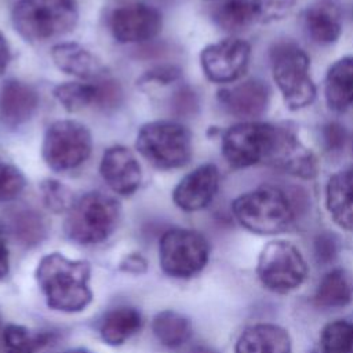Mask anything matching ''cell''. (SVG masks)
I'll list each match as a JSON object with an SVG mask.
<instances>
[{
	"label": "cell",
	"mask_w": 353,
	"mask_h": 353,
	"mask_svg": "<svg viewBox=\"0 0 353 353\" xmlns=\"http://www.w3.org/2000/svg\"><path fill=\"white\" fill-rule=\"evenodd\" d=\"M90 274L87 261L69 259L59 252L43 256L36 269V280L48 307L65 313L81 312L92 301Z\"/></svg>",
	"instance_id": "6da1fadb"
},
{
	"label": "cell",
	"mask_w": 353,
	"mask_h": 353,
	"mask_svg": "<svg viewBox=\"0 0 353 353\" xmlns=\"http://www.w3.org/2000/svg\"><path fill=\"white\" fill-rule=\"evenodd\" d=\"M237 222L256 234L285 232L294 221V207L288 196L276 186H259L240 194L232 203Z\"/></svg>",
	"instance_id": "7a4b0ae2"
},
{
	"label": "cell",
	"mask_w": 353,
	"mask_h": 353,
	"mask_svg": "<svg viewBox=\"0 0 353 353\" xmlns=\"http://www.w3.org/2000/svg\"><path fill=\"white\" fill-rule=\"evenodd\" d=\"M79 19L74 0H18L12 23L26 40L44 41L73 30Z\"/></svg>",
	"instance_id": "3957f363"
},
{
	"label": "cell",
	"mask_w": 353,
	"mask_h": 353,
	"mask_svg": "<svg viewBox=\"0 0 353 353\" xmlns=\"http://www.w3.org/2000/svg\"><path fill=\"white\" fill-rule=\"evenodd\" d=\"M120 204L101 192H90L73 201L66 212V236L84 245L105 241L117 228Z\"/></svg>",
	"instance_id": "277c9868"
},
{
	"label": "cell",
	"mask_w": 353,
	"mask_h": 353,
	"mask_svg": "<svg viewBox=\"0 0 353 353\" xmlns=\"http://www.w3.org/2000/svg\"><path fill=\"white\" fill-rule=\"evenodd\" d=\"M270 65L273 80L288 109L299 110L313 103L316 85L309 74L310 61L298 44L277 43L270 50Z\"/></svg>",
	"instance_id": "5b68a950"
},
{
	"label": "cell",
	"mask_w": 353,
	"mask_h": 353,
	"mask_svg": "<svg viewBox=\"0 0 353 353\" xmlns=\"http://www.w3.org/2000/svg\"><path fill=\"white\" fill-rule=\"evenodd\" d=\"M135 148L156 168H181L192 157V135L176 121L156 120L141 127Z\"/></svg>",
	"instance_id": "8992f818"
},
{
	"label": "cell",
	"mask_w": 353,
	"mask_h": 353,
	"mask_svg": "<svg viewBox=\"0 0 353 353\" xmlns=\"http://www.w3.org/2000/svg\"><path fill=\"white\" fill-rule=\"evenodd\" d=\"M92 138L88 128L76 120H57L44 134L41 156L44 163L57 172L80 167L90 157Z\"/></svg>",
	"instance_id": "52a82bcc"
},
{
	"label": "cell",
	"mask_w": 353,
	"mask_h": 353,
	"mask_svg": "<svg viewBox=\"0 0 353 353\" xmlns=\"http://www.w3.org/2000/svg\"><path fill=\"white\" fill-rule=\"evenodd\" d=\"M256 274L272 292L287 294L298 288L307 276V265L301 251L290 241H269L261 251Z\"/></svg>",
	"instance_id": "ba28073f"
},
{
	"label": "cell",
	"mask_w": 353,
	"mask_h": 353,
	"mask_svg": "<svg viewBox=\"0 0 353 353\" xmlns=\"http://www.w3.org/2000/svg\"><path fill=\"white\" fill-rule=\"evenodd\" d=\"M210 245L203 234L189 229H171L160 240L159 259L163 272L175 279L200 273L208 262Z\"/></svg>",
	"instance_id": "9c48e42d"
},
{
	"label": "cell",
	"mask_w": 353,
	"mask_h": 353,
	"mask_svg": "<svg viewBox=\"0 0 353 353\" xmlns=\"http://www.w3.org/2000/svg\"><path fill=\"white\" fill-rule=\"evenodd\" d=\"M277 127L269 123L245 120L229 127L221 141L222 156L234 168L266 163Z\"/></svg>",
	"instance_id": "30bf717a"
},
{
	"label": "cell",
	"mask_w": 353,
	"mask_h": 353,
	"mask_svg": "<svg viewBox=\"0 0 353 353\" xmlns=\"http://www.w3.org/2000/svg\"><path fill=\"white\" fill-rule=\"evenodd\" d=\"M250 57V44L230 37L205 46L200 52V65L210 81L228 84L237 81L245 73Z\"/></svg>",
	"instance_id": "8fae6325"
},
{
	"label": "cell",
	"mask_w": 353,
	"mask_h": 353,
	"mask_svg": "<svg viewBox=\"0 0 353 353\" xmlns=\"http://www.w3.org/2000/svg\"><path fill=\"white\" fill-rule=\"evenodd\" d=\"M163 25L161 12L145 1H128L109 15V29L119 43H143L156 37Z\"/></svg>",
	"instance_id": "7c38bea8"
},
{
	"label": "cell",
	"mask_w": 353,
	"mask_h": 353,
	"mask_svg": "<svg viewBox=\"0 0 353 353\" xmlns=\"http://www.w3.org/2000/svg\"><path fill=\"white\" fill-rule=\"evenodd\" d=\"M55 99L70 113L87 108H99L102 110L114 109L120 105L123 91L117 81L106 77H98L91 81H70L54 88Z\"/></svg>",
	"instance_id": "4fadbf2b"
},
{
	"label": "cell",
	"mask_w": 353,
	"mask_h": 353,
	"mask_svg": "<svg viewBox=\"0 0 353 353\" xmlns=\"http://www.w3.org/2000/svg\"><path fill=\"white\" fill-rule=\"evenodd\" d=\"M268 164L302 179H312L319 172L316 154L288 128L277 127L276 138L266 160Z\"/></svg>",
	"instance_id": "5bb4252c"
},
{
	"label": "cell",
	"mask_w": 353,
	"mask_h": 353,
	"mask_svg": "<svg viewBox=\"0 0 353 353\" xmlns=\"http://www.w3.org/2000/svg\"><path fill=\"white\" fill-rule=\"evenodd\" d=\"M99 172L106 185L121 196L135 193L142 181V171L135 154L121 145L108 148L101 159Z\"/></svg>",
	"instance_id": "9a60e30c"
},
{
	"label": "cell",
	"mask_w": 353,
	"mask_h": 353,
	"mask_svg": "<svg viewBox=\"0 0 353 353\" xmlns=\"http://www.w3.org/2000/svg\"><path fill=\"white\" fill-rule=\"evenodd\" d=\"M219 186V171L215 164L207 163L186 174L175 186L172 200L183 211L205 208L215 197Z\"/></svg>",
	"instance_id": "2e32d148"
},
{
	"label": "cell",
	"mask_w": 353,
	"mask_h": 353,
	"mask_svg": "<svg viewBox=\"0 0 353 353\" xmlns=\"http://www.w3.org/2000/svg\"><path fill=\"white\" fill-rule=\"evenodd\" d=\"M270 99L268 84L250 79L218 91V102L232 116L254 119L266 112Z\"/></svg>",
	"instance_id": "e0dca14e"
},
{
	"label": "cell",
	"mask_w": 353,
	"mask_h": 353,
	"mask_svg": "<svg viewBox=\"0 0 353 353\" xmlns=\"http://www.w3.org/2000/svg\"><path fill=\"white\" fill-rule=\"evenodd\" d=\"M39 108L37 91L19 80H7L0 87V123L15 128L32 119Z\"/></svg>",
	"instance_id": "ac0fdd59"
},
{
	"label": "cell",
	"mask_w": 353,
	"mask_h": 353,
	"mask_svg": "<svg viewBox=\"0 0 353 353\" xmlns=\"http://www.w3.org/2000/svg\"><path fill=\"white\" fill-rule=\"evenodd\" d=\"M307 36L317 44L335 43L342 33V17L335 0H316L303 12Z\"/></svg>",
	"instance_id": "d6986e66"
},
{
	"label": "cell",
	"mask_w": 353,
	"mask_h": 353,
	"mask_svg": "<svg viewBox=\"0 0 353 353\" xmlns=\"http://www.w3.org/2000/svg\"><path fill=\"white\" fill-rule=\"evenodd\" d=\"M325 207L339 228L353 232V167L330 176L325 186Z\"/></svg>",
	"instance_id": "ffe728a7"
},
{
	"label": "cell",
	"mask_w": 353,
	"mask_h": 353,
	"mask_svg": "<svg viewBox=\"0 0 353 353\" xmlns=\"http://www.w3.org/2000/svg\"><path fill=\"white\" fill-rule=\"evenodd\" d=\"M234 353H291V339L284 328L261 323L241 332Z\"/></svg>",
	"instance_id": "44dd1931"
},
{
	"label": "cell",
	"mask_w": 353,
	"mask_h": 353,
	"mask_svg": "<svg viewBox=\"0 0 353 353\" xmlns=\"http://www.w3.org/2000/svg\"><path fill=\"white\" fill-rule=\"evenodd\" d=\"M51 58L55 66L66 74L87 80H94L103 74V66L99 59L77 43H59L54 46Z\"/></svg>",
	"instance_id": "7402d4cb"
},
{
	"label": "cell",
	"mask_w": 353,
	"mask_h": 353,
	"mask_svg": "<svg viewBox=\"0 0 353 353\" xmlns=\"http://www.w3.org/2000/svg\"><path fill=\"white\" fill-rule=\"evenodd\" d=\"M327 105L336 112L353 105V57L336 59L327 70L324 80Z\"/></svg>",
	"instance_id": "603a6c76"
},
{
	"label": "cell",
	"mask_w": 353,
	"mask_h": 353,
	"mask_svg": "<svg viewBox=\"0 0 353 353\" xmlns=\"http://www.w3.org/2000/svg\"><path fill=\"white\" fill-rule=\"evenodd\" d=\"M353 301V274L342 268L330 270L320 280L314 302L320 307L339 309Z\"/></svg>",
	"instance_id": "cb8c5ba5"
},
{
	"label": "cell",
	"mask_w": 353,
	"mask_h": 353,
	"mask_svg": "<svg viewBox=\"0 0 353 353\" xmlns=\"http://www.w3.org/2000/svg\"><path fill=\"white\" fill-rule=\"evenodd\" d=\"M141 327L142 317L135 307L117 306L103 316L99 334L105 343L110 346H119L135 335Z\"/></svg>",
	"instance_id": "d4e9b609"
},
{
	"label": "cell",
	"mask_w": 353,
	"mask_h": 353,
	"mask_svg": "<svg viewBox=\"0 0 353 353\" xmlns=\"http://www.w3.org/2000/svg\"><path fill=\"white\" fill-rule=\"evenodd\" d=\"M212 18L228 32H239L258 22L254 0H221L212 11Z\"/></svg>",
	"instance_id": "484cf974"
},
{
	"label": "cell",
	"mask_w": 353,
	"mask_h": 353,
	"mask_svg": "<svg viewBox=\"0 0 353 353\" xmlns=\"http://www.w3.org/2000/svg\"><path fill=\"white\" fill-rule=\"evenodd\" d=\"M152 330L161 345L174 349L182 346L190 338L192 323L178 312L163 310L154 316Z\"/></svg>",
	"instance_id": "4316f807"
},
{
	"label": "cell",
	"mask_w": 353,
	"mask_h": 353,
	"mask_svg": "<svg viewBox=\"0 0 353 353\" xmlns=\"http://www.w3.org/2000/svg\"><path fill=\"white\" fill-rule=\"evenodd\" d=\"M6 353H40L52 341L50 334L34 332L22 325L10 324L3 332Z\"/></svg>",
	"instance_id": "83f0119b"
},
{
	"label": "cell",
	"mask_w": 353,
	"mask_h": 353,
	"mask_svg": "<svg viewBox=\"0 0 353 353\" xmlns=\"http://www.w3.org/2000/svg\"><path fill=\"white\" fill-rule=\"evenodd\" d=\"M321 353H353V323L336 320L328 323L320 335Z\"/></svg>",
	"instance_id": "f1b7e54d"
},
{
	"label": "cell",
	"mask_w": 353,
	"mask_h": 353,
	"mask_svg": "<svg viewBox=\"0 0 353 353\" xmlns=\"http://www.w3.org/2000/svg\"><path fill=\"white\" fill-rule=\"evenodd\" d=\"M41 196L46 207L52 212H68L73 204L70 190L55 179H46L40 185Z\"/></svg>",
	"instance_id": "f546056e"
},
{
	"label": "cell",
	"mask_w": 353,
	"mask_h": 353,
	"mask_svg": "<svg viewBox=\"0 0 353 353\" xmlns=\"http://www.w3.org/2000/svg\"><path fill=\"white\" fill-rule=\"evenodd\" d=\"M26 185L19 168L0 157V203L17 199Z\"/></svg>",
	"instance_id": "4dcf8cb0"
},
{
	"label": "cell",
	"mask_w": 353,
	"mask_h": 353,
	"mask_svg": "<svg viewBox=\"0 0 353 353\" xmlns=\"http://www.w3.org/2000/svg\"><path fill=\"white\" fill-rule=\"evenodd\" d=\"M258 22H273L285 18L294 8L295 0H254Z\"/></svg>",
	"instance_id": "1f68e13d"
},
{
	"label": "cell",
	"mask_w": 353,
	"mask_h": 353,
	"mask_svg": "<svg viewBox=\"0 0 353 353\" xmlns=\"http://www.w3.org/2000/svg\"><path fill=\"white\" fill-rule=\"evenodd\" d=\"M314 252L316 258L321 263L331 262L338 252V241L330 233L320 234L314 241Z\"/></svg>",
	"instance_id": "d6a6232c"
},
{
	"label": "cell",
	"mask_w": 353,
	"mask_h": 353,
	"mask_svg": "<svg viewBox=\"0 0 353 353\" xmlns=\"http://www.w3.org/2000/svg\"><path fill=\"white\" fill-rule=\"evenodd\" d=\"M181 76L179 69L175 66H157L152 70H148L141 79V84H170Z\"/></svg>",
	"instance_id": "836d02e7"
},
{
	"label": "cell",
	"mask_w": 353,
	"mask_h": 353,
	"mask_svg": "<svg viewBox=\"0 0 353 353\" xmlns=\"http://www.w3.org/2000/svg\"><path fill=\"white\" fill-rule=\"evenodd\" d=\"M321 134H323V143L327 150L336 152L343 148L346 135H345V130L339 124L328 123L327 125H324Z\"/></svg>",
	"instance_id": "e575fe53"
},
{
	"label": "cell",
	"mask_w": 353,
	"mask_h": 353,
	"mask_svg": "<svg viewBox=\"0 0 353 353\" xmlns=\"http://www.w3.org/2000/svg\"><path fill=\"white\" fill-rule=\"evenodd\" d=\"M120 269L130 273H142L146 270V261L139 254H132L121 262Z\"/></svg>",
	"instance_id": "d590c367"
},
{
	"label": "cell",
	"mask_w": 353,
	"mask_h": 353,
	"mask_svg": "<svg viewBox=\"0 0 353 353\" xmlns=\"http://www.w3.org/2000/svg\"><path fill=\"white\" fill-rule=\"evenodd\" d=\"M8 274V250L4 240V232L0 225V279Z\"/></svg>",
	"instance_id": "8d00e7d4"
},
{
	"label": "cell",
	"mask_w": 353,
	"mask_h": 353,
	"mask_svg": "<svg viewBox=\"0 0 353 353\" xmlns=\"http://www.w3.org/2000/svg\"><path fill=\"white\" fill-rule=\"evenodd\" d=\"M10 62V48L6 37L0 32V74H3Z\"/></svg>",
	"instance_id": "74e56055"
},
{
	"label": "cell",
	"mask_w": 353,
	"mask_h": 353,
	"mask_svg": "<svg viewBox=\"0 0 353 353\" xmlns=\"http://www.w3.org/2000/svg\"><path fill=\"white\" fill-rule=\"evenodd\" d=\"M189 353H216V352L207 346H194Z\"/></svg>",
	"instance_id": "f35d334b"
},
{
	"label": "cell",
	"mask_w": 353,
	"mask_h": 353,
	"mask_svg": "<svg viewBox=\"0 0 353 353\" xmlns=\"http://www.w3.org/2000/svg\"><path fill=\"white\" fill-rule=\"evenodd\" d=\"M66 353H91V352H88L85 349H73V350H69Z\"/></svg>",
	"instance_id": "ab89813d"
},
{
	"label": "cell",
	"mask_w": 353,
	"mask_h": 353,
	"mask_svg": "<svg viewBox=\"0 0 353 353\" xmlns=\"http://www.w3.org/2000/svg\"><path fill=\"white\" fill-rule=\"evenodd\" d=\"M208 1H221V0H208Z\"/></svg>",
	"instance_id": "60d3db41"
}]
</instances>
